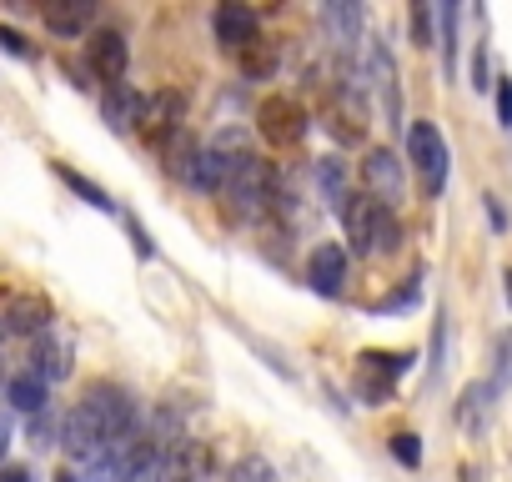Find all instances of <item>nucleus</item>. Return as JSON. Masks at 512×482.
Wrapping results in <instances>:
<instances>
[{
	"instance_id": "nucleus-1",
	"label": "nucleus",
	"mask_w": 512,
	"mask_h": 482,
	"mask_svg": "<svg viewBox=\"0 0 512 482\" xmlns=\"http://www.w3.org/2000/svg\"><path fill=\"white\" fill-rule=\"evenodd\" d=\"M342 226H347V241H352L357 257H387L402 241V226H397L392 206H382L377 196H352L347 211H342Z\"/></svg>"
},
{
	"instance_id": "nucleus-2",
	"label": "nucleus",
	"mask_w": 512,
	"mask_h": 482,
	"mask_svg": "<svg viewBox=\"0 0 512 482\" xmlns=\"http://www.w3.org/2000/svg\"><path fill=\"white\" fill-rule=\"evenodd\" d=\"M407 156H412V166H417L427 196H437V191L447 186V166H452L447 136H442L432 121H412V131H407Z\"/></svg>"
},
{
	"instance_id": "nucleus-3",
	"label": "nucleus",
	"mask_w": 512,
	"mask_h": 482,
	"mask_svg": "<svg viewBox=\"0 0 512 482\" xmlns=\"http://www.w3.org/2000/svg\"><path fill=\"white\" fill-rule=\"evenodd\" d=\"M81 407L101 422V432L116 442V437H131V432H141V422H136V402H131V392H121V387H111V382H96L86 397H81Z\"/></svg>"
},
{
	"instance_id": "nucleus-4",
	"label": "nucleus",
	"mask_w": 512,
	"mask_h": 482,
	"mask_svg": "<svg viewBox=\"0 0 512 482\" xmlns=\"http://www.w3.org/2000/svg\"><path fill=\"white\" fill-rule=\"evenodd\" d=\"M277 191V176L267 161H256V156H236L231 171H226V196L241 206V211H262Z\"/></svg>"
},
{
	"instance_id": "nucleus-5",
	"label": "nucleus",
	"mask_w": 512,
	"mask_h": 482,
	"mask_svg": "<svg viewBox=\"0 0 512 482\" xmlns=\"http://www.w3.org/2000/svg\"><path fill=\"white\" fill-rule=\"evenodd\" d=\"M211 31H216V41L226 46V51H246V46H256L262 41V16H256L251 6H241V0H221V6L211 11Z\"/></svg>"
},
{
	"instance_id": "nucleus-6",
	"label": "nucleus",
	"mask_w": 512,
	"mask_h": 482,
	"mask_svg": "<svg viewBox=\"0 0 512 482\" xmlns=\"http://www.w3.org/2000/svg\"><path fill=\"white\" fill-rule=\"evenodd\" d=\"M256 121H262V136H267L272 146H297V141L307 136V126H312V116H307L302 101H292V96H272V101H262Z\"/></svg>"
},
{
	"instance_id": "nucleus-7",
	"label": "nucleus",
	"mask_w": 512,
	"mask_h": 482,
	"mask_svg": "<svg viewBox=\"0 0 512 482\" xmlns=\"http://www.w3.org/2000/svg\"><path fill=\"white\" fill-rule=\"evenodd\" d=\"M61 447H66V457H71V462L96 467V462H101V452L111 447V437L101 432V422H96L86 407H76V412L66 417V427H61Z\"/></svg>"
},
{
	"instance_id": "nucleus-8",
	"label": "nucleus",
	"mask_w": 512,
	"mask_h": 482,
	"mask_svg": "<svg viewBox=\"0 0 512 482\" xmlns=\"http://www.w3.org/2000/svg\"><path fill=\"white\" fill-rule=\"evenodd\" d=\"M407 367H412V352H362V367H357V387H362V397L377 407Z\"/></svg>"
},
{
	"instance_id": "nucleus-9",
	"label": "nucleus",
	"mask_w": 512,
	"mask_h": 482,
	"mask_svg": "<svg viewBox=\"0 0 512 482\" xmlns=\"http://www.w3.org/2000/svg\"><path fill=\"white\" fill-rule=\"evenodd\" d=\"M126 61H131V51H126V36L121 31H91V41H86V66L106 81V86H116L121 76H126Z\"/></svg>"
},
{
	"instance_id": "nucleus-10",
	"label": "nucleus",
	"mask_w": 512,
	"mask_h": 482,
	"mask_svg": "<svg viewBox=\"0 0 512 482\" xmlns=\"http://www.w3.org/2000/svg\"><path fill=\"white\" fill-rule=\"evenodd\" d=\"M307 282H312L317 297H342V282H347V247L342 241H322L307 257Z\"/></svg>"
},
{
	"instance_id": "nucleus-11",
	"label": "nucleus",
	"mask_w": 512,
	"mask_h": 482,
	"mask_svg": "<svg viewBox=\"0 0 512 482\" xmlns=\"http://www.w3.org/2000/svg\"><path fill=\"white\" fill-rule=\"evenodd\" d=\"M146 111H151V101L136 86H126V81H116L106 91V101H101V116H106L111 131H141L146 126Z\"/></svg>"
},
{
	"instance_id": "nucleus-12",
	"label": "nucleus",
	"mask_w": 512,
	"mask_h": 482,
	"mask_svg": "<svg viewBox=\"0 0 512 482\" xmlns=\"http://www.w3.org/2000/svg\"><path fill=\"white\" fill-rule=\"evenodd\" d=\"M211 447L196 442V437H181L171 452H166V482H211Z\"/></svg>"
},
{
	"instance_id": "nucleus-13",
	"label": "nucleus",
	"mask_w": 512,
	"mask_h": 482,
	"mask_svg": "<svg viewBox=\"0 0 512 482\" xmlns=\"http://www.w3.org/2000/svg\"><path fill=\"white\" fill-rule=\"evenodd\" d=\"M362 176H367V186H372V196H377L382 206H397V201H402V161H397L387 146L367 151Z\"/></svg>"
},
{
	"instance_id": "nucleus-14",
	"label": "nucleus",
	"mask_w": 512,
	"mask_h": 482,
	"mask_svg": "<svg viewBox=\"0 0 512 482\" xmlns=\"http://www.w3.org/2000/svg\"><path fill=\"white\" fill-rule=\"evenodd\" d=\"M31 372H36L46 387L61 382V377H71V342L56 337V327L36 337V347H31Z\"/></svg>"
},
{
	"instance_id": "nucleus-15",
	"label": "nucleus",
	"mask_w": 512,
	"mask_h": 482,
	"mask_svg": "<svg viewBox=\"0 0 512 482\" xmlns=\"http://www.w3.org/2000/svg\"><path fill=\"white\" fill-rule=\"evenodd\" d=\"M367 66H372V81H377V91H382V106H387V116H392V126H397V121H402V86H397V61H392L387 41H372V46H367Z\"/></svg>"
},
{
	"instance_id": "nucleus-16",
	"label": "nucleus",
	"mask_w": 512,
	"mask_h": 482,
	"mask_svg": "<svg viewBox=\"0 0 512 482\" xmlns=\"http://www.w3.org/2000/svg\"><path fill=\"white\" fill-rule=\"evenodd\" d=\"M6 402H11V412H21V417H41L46 402H51V387H46L36 372H21V377L6 382Z\"/></svg>"
},
{
	"instance_id": "nucleus-17",
	"label": "nucleus",
	"mask_w": 512,
	"mask_h": 482,
	"mask_svg": "<svg viewBox=\"0 0 512 482\" xmlns=\"http://www.w3.org/2000/svg\"><path fill=\"white\" fill-rule=\"evenodd\" d=\"M492 407H497V392H492L487 382H467L462 397H457V422H462L467 432H482V427L492 422Z\"/></svg>"
},
{
	"instance_id": "nucleus-18",
	"label": "nucleus",
	"mask_w": 512,
	"mask_h": 482,
	"mask_svg": "<svg viewBox=\"0 0 512 482\" xmlns=\"http://www.w3.org/2000/svg\"><path fill=\"white\" fill-rule=\"evenodd\" d=\"M6 332H16V337H41V332H51V307L36 302V297H16V302L6 307Z\"/></svg>"
},
{
	"instance_id": "nucleus-19",
	"label": "nucleus",
	"mask_w": 512,
	"mask_h": 482,
	"mask_svg": "<svg viewBox=\"0 0 512 482\" xmlns=\"http://www.w3.org/2000/svg\"><path fill=\"white\" fill-rule=\"evenodd\" d=\"M226 171H231V161H226V156H216V151L206 146V151H196V161L186 166V176H181V181H186L191 191H226Z\"/></svg>"
},
{
	"instance_id": "nucleus-20",
	"label": "nucleus",
	"mask_w": 512,
	"mask_h": 482,
	"mask_svg": "<svg viewBox=\"0 0 512 482\" xmlns=\"http://www.w3.org/2000/svg\"><path fill=\"white\" fill-rule=\"evenodd\" d=\"M322 21H327L337 46H352L357 31H362V6H357V0H332V6L322 11Z\"/></svg>"
},
{
	"instance_id": "nucleus-21",
	"label": "nucleus",
	"mask_w": 512,
	"mask_h": 482,
	"mask_svg": "<svg viewBox=\"0 0 512 482\" xmlns=\"http://www.w3.org/2000/svg\"><path fill=\"white\" fill-rule=\"evenodd\" d=\"M121 482H166V447L146 437L141 452L131 457V467L121 472Z\"/></svg>"
},
{
	"instance_id": "nucleus-22",
	"label": "nucleus",
	"mask_w": 512,
	"mask_h": 482,
	"mask_svg": "<svg viewBox=\"0 0 512 482\" xmlns=\"http://www.w3.org/2000/svg\"><path fill=\"white\" fill-rule=\"evenodd\" d=\"M236 61H241V76H246V81H256V86L272 81V76H277V66H282V56H277V46H272V41H256V46H246Z\"/></svg>"
},
{
	"instance_id": "nucleus-23",
	"label": "nucleus",
	"mask_w": 512,
	"mask_h": 482,
	"mask_svg": "<svg viewBox=\"0 0 512 482\" xmlns=\"http://www.w3.org/2000/svg\"><path fill=\"white\" fill-rule=\"evenodd\" d=\"M91 21H96L91 0H76V6H46V26H51L56 36H81Z\"/></svg>"
},
{
	"instance_id": "nucleus-24",
	"label": "nucleus",
	"mask_w": 512,
	"mask_h": 482,
	"mask_svg": "<svg viewBox=\"0 0 512 482\" xmlns=\"http://www.w3.org/2000/svg\"><path fill=\"white\" fill-rule=\"evenodd\" d=\"M312 176H317V186H322V196L337 206V211H347V201H352V191H347V176H342V161L337 156H322L317 166H312Z\"/></svg>"
},
{
	"instance_id": "nucleus-25",
	"label": "nucleus",
	"mask_w": 512,
	"mask_h": 482,
	"mask_svg": "<svg viewBox=\"0 0 512 482\" xmlns=\"http://www.w3.org/2000/svg\"><path fill=\"white\" fill-rule=\"evenodd\" d=\"M457 21H462V11L457 6H437V26H442V66H447V76L457 71Z\"/></svg>"
},
{
	"instance_id": "nucleus-26",
	"label": "nucleus",
	"mask_w": 512,
	"mask_h": 482,
	"mask_svg": "<svg viewBox=\"0 0 512 482\" xmlns=\"http://www.w3.org/2000/svg\"><path fill=\"white\" fill-rule=\"evenodd\" d=\"M487 387H492L497 397L512 387V332H502L497 347H492V377H487Z\"/></svg>"
},
{
	"instance_id": "nucleus-27",
	"label": "nucleus",
	"mask_w": 512,
	"mask_h": 482,
	"mask_svg": "<svg viewBox=\"0 0 512 482\" xmlns=\"http://www.w3.org/2000/svg\"><path fill=\"white\" fill-rule=\"evenodd\" d=\"M56 176H61V181H66V186L76 191V196H86V201H91L96 211H116V201H111V196H106V191H101L96 181H86L81 171H71V166H56Z\"/></svg>"
},
{
	"instance_id": "nucleus-28",
	"label": "nucleus",
	"mask_w": 512,
	"mask_h": 482,
	"mask_svg": "<svg viewBox=\"0 0 512 482\" xmlns=\"http://www.w3.org/2000/svg\"><path fill=\"white\" fill-rule=\"evenodd\" d=\"M226 482H282V477H277V467H272L267 457H241Z\"/></svg>"
},
{
	"instance_id": "nucleus-29",
	"label": "nucleus",
	"mask_w": 512,
	"mask_h": 482,
	"mask_svg": "<svg viewBox=\"0 0 512 482\" xmlns=\"http://www.w3.org/2000/svg\"><path fill=\"white\" fill-rule=\"evenodd\" d=\"M432 21H437V6H427V0H422V6H412V41L427 51L437 36H432Z\"/></svg>"
},
{
	"instance_id": "nucleus-30",
	"label": "nucleus",
	"mask_w": 512,
	"mask_h": 482,
	"mask_svg": "<svg viewBox=\"0 0 512 482\" xmlns=\"http://www.w3.org/2000/svg\"><path fill=\"white\" fill-rule=\"evenodd\" d=\"M387 452H392L402 467H422V447H417V437H412V432H397V437H387Z\"/></svg>"
},
{
	"instance_id": "nucleus-31",
	"label": "nucleus",
	"mask_w": 512,
	"mask_h": 482,
	"mask_svg": "<svg viewBox=\"0 0 512 482\" xmlns=\"http://www.w3.org/2000/svg\"><path fill=\"white\" fill-rule=\"evenodd\" d=\"M492 86H497V126L512 131V76H492Z\"/></svg>"
},
{
	"instance_id": "nucleus-32",
	"label": "nucleus",
	"mask_w": 512,
	"mask_h": 482,
	"mask_svg": "<svg viewBox=\"0 0 512 482\" xmlns=\"http://www.w3.org/2000/svg\"><path fill=\"white\" fill-rule=\"evenodd\" d=\"M472 86H477V91H487V86H492V61H487V41H477V51H472Z\"/></svg>"
},
{
	"instance_id": "nucleus-33",
	"label": "nucleus",
	"mask_w": 512,
	"mask_h": 482,
	"mask_svg": "<svg viewBox=\"0 0 512 482\" xmlns=\"http://www.w3.org/2000/svg\"><path fill=\"white\" fill-rule=\"evenodd\" d=\"M31 437H36V447H51L56 442V422L41 412V417H31Z\"/></svg>"
},
{
	"instance_id": "nucleus-34",
	"label": "nucleus",
	"mask_w": 512,
	"mask_h": 482,
	"mask_svg": "<svg viewBox=\"0 0 512 482\" xmlns=\"http://www.w3.org/2000/svg\"><path fill=\"white\" fill-rule=\"evenodd\" d=\"M0 51H11V56H31L26 36H21V31H11V26H0Z\"/></svg>"
},
{
	"instance_id": "nucleus-35",
	"label": "nucleus",
	"mask_w": 512,
	"mask_h": 482,
	"mask_svg": "<svg viewBox=\"0 0 512 482\" xmlns=\"http://www.w3.org/2000/svg\"><path fill=\"white\" fill-rule=\"evenodd\" d=\"M0 482H36L31 467H0Z\"/></svg>"
},
{
	"instance_id": "nucleus-36",
	"label": "nucleus",
	"mask_w": 512,
	"mask_h": 482,
	"mask_svg": "<svg viewBox=\"0 0 512 482\" xmlns=\"http://www.w3.org/2000/svg\"><path fill=\"white\" fill-rule=\"evenodd\" d=\"M482 201H487V221H492V226L502 231V226H507V216H502V206H497V196H482Z\"/></svg>"
},
{
	"instance_id": "nucleus-37",
	"label": "nucleus",
	"mask_w": 512,
	"mask_h": 482,
	"mask_svg": "<svg viewBox=\"0 0 512 482\" xmlns=\"http://www.w3.org/2000/svg\"><path fill=\"white\" fill-rule=\"evenodd\" d=\"M131 241H136V252H141V257H151V252H156V247H151V241H146V231H141L136 221H131Z\"/></svg>"
},
{
	"instance_id": "nucleus-38",
	"label": "nucleus",
	"mask_w": 512,
	"mask_h": 482,
	"mask_svg": "<svg viewBox=\"0 0 512 482\" xmlns=\"http://www.w3.org/2000/svg\"><path fill=\"white\" fill-rule=\"evenodd\" d=\"M11 437H16V427H11V417H0V457L11 452Z\"/></svg>"
},
{
	"instance_id": "nucleus-39",
	"label": "nucleus",
	"mask_w": 512,
	"mask_h": 482,
	"mask_svg": "<svg viewBox=\"0 0 512 482\" xmlns=\"http://www.w3.org/2000/svg\"><path fill=\"white\" fill-rule=\"evenodd\" d=\"M502 297H507V307H512V272H502Z\"/></svg>"
},
{
	"instance_id": "nucleus-40",
	"label": "nucleus",
	"mask_w": 512,
	"mask_h": 482,
	"mask_svg": "<svg viewBox=\"0 0 512 482\" xmlns=\"http://www.w3.org/2000/svg\"><path fill=\"white\" fill-rule=\"evenodd\" d=\"M56 482H81V477H76V472H61V477H56Z\"/></svg>"
},
{
	"instance_id": "nucleus-41",
	"label": "nucleus",
	"mask_w": 512,
	"mask_h": 482,
	"mask_svg": "<svg viewBox=\"0 0 512 482\" xmlns=\"http://www.w3.org/2000/svg\"><path fill=\"white\" fill-rule=\"evenodd\" d=\"M0 382H6V357H0Z\"/></svg>"
},
{
	"instance_id": "nucleus-42",
	"label": "nucleus",
	"mask_w": 512,
	"mask_h": 482,
	"mask_svg": "<svg viewBox=\"0 0 512 482\" xmlns=\"http://www.w3.org/2000/svg\"><path fill=\"white\" fill-rule=\"evenodd\" d=\"M0 332H6V322H0Z\"/></svg>"
}]
</instances>
